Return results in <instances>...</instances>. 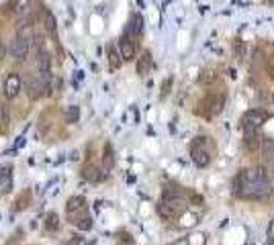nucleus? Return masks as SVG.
<instances>
[{
    "instance_id": "1",
    "label": "nucleus",
    "mask_w": 274,
    "mask_h": 245,
    "mask_svg": "<svg viewBox=\"0 0 274 245\" xmlns=\"http://www.w3.org/2000/svg\"><path fill=\"white\" fill-rule=\"evenodd\" d=\"M213 151H215V145H213V139L209 135H199L190 143V158H193L195 166L201 168V170L211 164Z\"/></svg>"
},
{
    "instance_id": "2",
    "label": "nucleus",
    "mask_w": 274,
    "mask_h": 245,
    "mask_svg": "<svg viewBox=\"0 0 274 245\" xmlns=\"http://www.w3.org/2000/svg\"><path fill=\"white\" fill-rule=\"evenodd\" d=\"M158 215L162 217V219H166V221H170V219H178V217H182L184 212H186V208H188V198H182V196H162V200L158 202Z\"/></svg>"
},
{
    "instance_id": "3",
    "label": "nucleus",
    "mask_w": 274,
    "mask_h": 245,
    "mask_svg": "<svg viewBox=\"0 0 274 245\" xmlns=\"http://www.w3.org/2000/svg\"><path fill=\"white\" fill-rule=\"evenodd\" d=\"M270 194H272V184H270V178H266V180H256V182L241 184V188L235 196L245 198V200H266Z\"/></svg>"
},
{
    "instance_id": "4",
    "label": "nucleus",
    "mask_w": 274,
    "mask_h": 245,
    "mask_svg": "<svg viewBox=\"0 0 274 245\" xmlns=\"http://www.w3.org/2000/svg\"><path fill=\"white\" fill-rule=\"evenodd\" d=\"M225 102H227V98H225L223 92H221V94H219V92H209V94L205 96V100L201 102V106L205 108V116L211 118V116L221 114L223 108H225Z\"/></svg>"
},
{
    "instance_id": "5",
    "label": "nucleus",
    "mask_w": 274,
    "mask_h": 245,
    "mask_svg": "<svg viewBox=\"0 0 274 245\" xmlns=\"http://www.w3.org/2000/svg\"><path fill=\"white\" fill-rule=\"evenodd\" d=\"M137 43H140V41H137L133 35H129V33L123 31V35H121V39H119V43H117V49H119L123 62H131V59H135Z\"/></svg>"
},
{
    "instance_id": "6",
    "label": "nucleus",
    "mask_w": 274,
    "mask_h": 245,
    "mask_svg": "<svg viewBox=\"0 0 274 245\" xmlns=\"http://www.w3.org/2000/svg\"><path fill=\"white\" fill-rule=\"evenodd\" d=\"M88 206H86V198L84 196H72L66 202V215L70 219V223H76L78 219H82L86 215Z\"/></svg>"
},
{
    "instance_id": "7",
    "label": "nucleus",
    "mask_w": 274,
    "mask_h": 245,
    "mask_svg": "<svg viewBox=\"0 0 274 245\" xmlns=\"http://www.w3.org/2000/svg\"><path fill=\"white\" fill-rule=\"evenodd\" d=\"M29 51H31V43L25 41V39H21L19 35H15L13 41H11V45H9V53H11V57H13L15 62L23 64V62L29 57Z\"/></svg>"
},
{
    "instance_id": "8",
    "label": "nucleus",
    "mask_w": 274,
    "mask_h": 245,
    "mask_svg": "<svg viewBox=\"0 0 274 245\" xmlns=\"http://www.w3.org/2000/svg\"><path fill=\"white\" fill-rule=\"evenodd\" d=\"M21 90H23V78H21V74L9 72L7 74V80H5V96L9 100H15L21 94Z\"/></svg>"
},
{
    "instance_id": "9",
    "label": "nucleus",
    "mask_w": 274,
    "mask_h": 245,
    "mask_svg": "<svg viewBox=\"0 0 274 245\" xmlns=\"http://www.w3.org/2000/svg\"><path fill=\"white\" fill-rule=\"evenodd\" d=\"M266 112L262 108H252L248 110L243 116H241V127H254V129H260L264 122H266Z\"/></svg>"
},
{
    "instance_id": "10",
    "label": "nucleus",
    "mask_w": 274,
    "mask_h": 245,
    "mask_svg": "<svg viewBox=\"0 0 274 245\" xmlns=\"http://www.w3.org/2000/svg\"><path fill=\"white\" fill-rule=\"evenodd\" d=\"M260 129H254V127H243V147L245 151H256L260 147Z\"/></svg>"
},
{
    "instance_id": "11",
    "label": "nucleus",
    "mask_w": 274,
    "mask_h": 245,
    "mask_svg": "<svg viewBox=\"0 0 274 245\" xmlns=\"http://www.w3.org/2000/svg\"><path fill=\"white\" fill-rule=\"evenodd\" d=\"M106 174H108V172H104L102 166L98 168V166H94V164H86L84 170H82V178L88 180V182H92V184L102 182V180L106 178Z\"/></svg>"
},
{
    "instance_id": "12",
    "label": "nucleus",
    "mask_w": 274,
    "mask_h": 245,
    "mask_svg": "<svg viewBox=\"0 0 274 245\" xmlns=\"http://www.w3.org/2000/svg\"><path fill=\"white\" fill-rule=\"evenodd\" d=\"M125 33L133 35L137 41H140V37L144 35V17L137 15V13H133L131 19H129V23H127V27H125Z\"/></svg>"
},
{
    "instance_id": "13",
    "label": "nucleus",
    "mask_w": 274,
    "mask_h": 245,
    "mask_svg": "<svg viewBox=\"0 0 274 245\" xmlns=\"http://www.w3.org/2000/svg\"><path fill=\"white\" fill-rule=\"evenodd\" d=\"M23 86H25V90H27V94H29L31 100H37V98L43 96V86H41V82H39V78H37L35 74H31V76L25 80Z\"/></svg>"
},
{
    "instance_id": "14",
    "label": "nucleus",
    "mask_w": 274,
    "mask_h": 245,
    "mask_svg": "<svg viewBox=\"0 0 274 245\" xmlns=\"http://www.w3.org/2000/svg\"><path fill=\"white\" fill-rule=\"evenodd\" d=\"M152 68H154V59H152V53L146 49L140 57H137V66H135V70H137V76H142V78H146L150 72H152Z\"/></svg>"
},
{
    "instance_id": "15",
    "label": "nucleus",
    "mask_w": 274,
    "mask_h": 245,
    "mask_svg": "<svg viewBox=\"0 0 274 245\" xmlns=\"http://www.w3.org/2000/svg\"><path fill=\"white\" fill-rule=\"evenodd\" d=\"M13 190V168L3 166L0 168V196H5Z\"/></svg>"
},
{
    "instance_id": "16",
    "label": "nucleus",
    "mask_w": 274,
    "mask_h": 245,
    "mask_svg": "<svg viewBox=\"0 0 274 245\" xmlns=\"http://www.w3.org/2000/svg\"><path fill=\"white\" fill-rule=\"evenodd\" d=\"M258 149H260V154H262L264 164L272 166V164H274V139H270V137H262Z\"/></svg>"
},
{
    "instance_id": "17",
    "label": "nucleus",
    "mask_w": 274,
    "mask_h": 245,
    "mask_svg": "<svg viewBox=\"0 0 274 245\" xmlns=\"http://www.w3.org/2000/svg\"><path fill=\"white\" fill-rule=\"evenodd\" d=\"M162 196H182V198H188V190L176 182H166L164 188H162Z\"/></svg>"
},
{
    "instance_id": "18",
    "label": "nucleus",
    "mask_w": 274,
    "mask_h": 245,
    "mask_svg": "<svg viewBox=\"0 0 274 245\" xmlns=\"http://www.w3.org/2000/svg\"><path fill=\"white\" fill-rule=\"evenodd\" d=\"M102 170L104 172H111L115 168V151H113V145L111 143H104V149H102Z\"/></svg>"
},
{
    "instance_id": "19",
    "label": "nucleus",
    "mask_w": 274,
    "mask_h": 245,
    "mask_svg": "<svg viewBox=\"0 0 274 245\" xmlns=\"http://www.w3.org/2000/svg\"><path fill=\"white\" fill-rule=\"evenodd\" d=\"M45 231H49V233H56L58 229H60V215L58 212H47V217H45Z\"/></svg>"
},
{
    "instance_id": "20",
    "label": "nucleus",
    "mask_w": 274,
    "mask_h": 245,
    "mask_svg": "<svg viewBox=\"0 0 274 245\" xmlns=\"http://www.w3.org/2000/svg\"><path fill=\"white\" fill-rule=\"evenodd\" d=\"M108 64H111L113 70H119L123 66V57H121V53H119V49L115 45L108 47Z\"/></svg>"
},
{
    "instance_id": "21",
    "label": "nucleus",
    "mask_w": 274,
    "mask_h": 245,
    "mask_svg": "<svg viewBox=\"0 0 274 245\" xmlns=\"http://www.w3.org/2000/svg\"><path fill=\"white\" fill-rule=\"evenodd\" d=\"M43 25H45V31H47V33L56 35L58 25H56V17H53V13H51V11H45V15H43Z\"/></svg>"
},
{
    "instance_id": "22",
    "label": "nucleus",
    "mask_w": 274,
    "mask_h": 245,
    "mask_svg": "<svg viewBox=\"0 0 274 245\" xmlns=\"http://www.w3.org/2000/svg\"><path fill=\"white\" fill-rule=\"evenodd\" d=\"M17 35H19L21 39H25V41H29V43H31V41H33V37H35V27H33V25H29V23H27V25H21V27H19V31H17Z\"/></svg>"
},
{
    "instance_id": "23",
    "label": "nucleus",
    "mask_w": 274,
    "mask_h": 245,
    "mask_svg": "<svg viewBox=\"0 0 274 245\" xmlns=\"http://www.w3.org/2000/svg\"><path fill=\"white\" fill-rule=\"evenodd\" d=\"M78 118H80V106L78 104H70L66 108V120L68 122H78Z\"/></svg>"
},
{
    "instance_id": "24",
    "label": "nucleus",
    "mask_w": 274,
    "mask_h": 245,
    "mask_svg": "<svg viewBox=\"0 0 274 245\" xmlns=\"http://www.w3.org/2000/svg\"><path fill=\"white\" fill-rule=\"evenodd\" d=\"M29 198H31V192H29V190H27V192H23V194H21V198H19V200H15V208H13V210H15V212L25 210V208L29 206V204H27V202H29Z\"/></svg>"
},
{
    "instance_id": "25",
    "label": "nucleus",
    "mask_w": 274,
    "mask_h": 245,
    "mask_svg": "<svg viewBox=\"0 0 274 245\" xmlns=\"http://www.w3.org/2000/svg\"><path fill=\"white\" fill-rule=\"evenodd\" d=\"M27 13H29V0H19V5H17V9H15L17 19H19V21H23Z\"/></svg>"
},
{
    "instance_id": "26",
    "label": "nucleus",
    "mask_w": 274,
    "mask_h": 245,
    "mask_svg": "<svg viewBox=\"0 0 274 245\" xmlns=\"http://www.w3.org/2000/svg\"><path fill=\"white\" fill-rule=\"evenodd\" d=\"M0 120H3L5 127L11 125V108H9V104H0Z\"/></svg>"
},
{
    "instance_id": "27",
    "label": "nucleus",
    "mask_w": 274,
    "mask_h": 245,
    "mask_svg": "<svg viewBox=\"0 0 274 245\" xmlns=\"http://www.w3.org/2000/svg\"><path fill=\"white\" fill-rule=\"evenodd\" d=\"M74 225H76L80 231H90V229H92V219H90L88 215H84V217H82V219H78Z\"/></svg>"
},
{
    "instance_id": "28",
    "label": "nucleus",
    "mask_w": 274,
    "mask_h": 245,
    "mask_svg": "<svg viewBox=\"0 0 274 245\" xmlns=\"http://www.w3.org/2000/svg\"><path fill=\"white\" fill-rule=\"evenodd\" d=\"M243 51H245L243 41H235V43H233V55H235L237 59H243V55H245Z\"/></svg>"
},
{
    "instance_id": "29",
    "label": "nucleus",
    "mask_w": 274,
    "mask_h": 245,
    "mask_svg": "<svg viewBox=\"0 0 274 245\" xmlns=\"http://www.w3.org/2000/svg\"><path fill=\"white\" fill-rule=\"evenodd\" d=\"M188 204H197V206H203V204H205V198H203L201 194L188 192Z\"/></svg>"
},
{
    "instance_id": "30",
    "label": "nucleus",
    "mask_w": 274,
    "mask_h": 245,
    "mask_svg": "<svg viewBox=\"0 0 274 245\" xmlns=\"http://www.w3.org/2000/svg\"><path fill=\"white\" fill-rule=\"evenodd\" d=\"M215 78H217V76H215L213 70H205L203 76H201V82H203V84H211V82H215Z\"/></svg>"
},
{
    "instance_id": "31",
    "label": "nucleus",
    "mask_w": 274,
    "mask_h": 245,
    "mask_svg": "<svg viewBox=\"0 0 274 245\" xmlns=\"http://www.w3.org/2000/svg\"><path fill=\"white\" fill-rule=\"evenodd\" d=\"M170 88H172V78H166V80H164V84H162V94H160V96H162V98H166V96H168V92H170Z\"/></svg>"
},
{
    "instance_id": "32",
    "label": "nucleus",
    "mask_w": 274,
    "mask_h": 245,
    "mask_svg": "<svg viewBox=\"0 0 274 245\" xmlns=\"http://www.w3.org/2000/svg\"><path fill=\"white\" fill-rule=\"evenodd\" d=\"M272 237H274V219L268 223V229H266V243H268Z\"/></svg>"
},
{
    "instance_id": "33",
    "label": "nucleus",
    "mask_w": 274,
    "mask_h": 245,
    "mask_svg": "<svg viewBox=\"0 0 274 245\" xmlns=\"http://www.w3.org/2000/svg\"><path fill=\"white\" fill-rule=\"evenodd\" d=\"M170 245H193L190 243V239L188 237H180V239H176L174 243H170Z\"/></svg>"
},
{
    "instance_id": "34",
    "label": "nucleus",
    "mask_w": 274,
    "mask_h": 245,
    "mask_svg": "<svg viewBox=\"0 0 274 245\" xmlns=\"http://www.w3.org/2000/svg\"><path fill=\"white\" fill-rule=\"evenodd\" d=\"M268 72H270V78L274 80V55L268 59Z\"/></svg>"
},
{
    "instance_id": "35",
    "label": "nucleus",
    "mask_w": 274,
    "mask_h": 245,
    "mask_svg": "<svg viewBox=\"0 0 274 245\" xmlns=\"http://www.w3.org/2000/svg\"><path fill=\"white\" fill-rule=\"evenodd\" d=\"M5 53H7V47H5L3 39H0V62H3V59H5Z\"/></svg>"
},
{
    "instance_id": "36",
    "label": "nucleus",
    "mask_w": 274,
    "mask_h": 245,
    "mask_svg": "<svg viewBox=\"0 0 274 245\" xmlns=\"http://www.w3.org/2000/svg\"><path fill=\"white\" fill-rule=\"evenodd\" d=\"M266 245H274V237H272V239H270V241H268Z\"/></svg>"
}]
</instances>
